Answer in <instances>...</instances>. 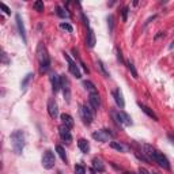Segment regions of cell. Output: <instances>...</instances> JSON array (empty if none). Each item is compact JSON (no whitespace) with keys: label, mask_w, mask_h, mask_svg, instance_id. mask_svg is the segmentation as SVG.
Listing matches in <instances>:
<instances>
[{"label":"cell","mask_w":174,"mask_h":174,"mask_svg":"<svg viewBox=\"0 0 174 174\" xmlns=\"http://www.w3.org/2000/svg\"><path fill=\"white\" fill-rule=\"evenodd\" d=\"M57 15L60 18H65V17H68V13H67V11H64V8H63V7H57Z\"/></svg>","instance_id":"f1b7e54d"},{"label":"cell","mask_w":174,"mask_h":174,"mask_svg":"<svg viewBox=\"0 0 174 174\" xmlns=\"http://www.w3.org/2000/svg\"><path fill=\"white\" fill-rule=\"evenodd\" d=\"M116 53H117V60H118L121 64H124V58H122V53H121L120 48H117V49H116Z\"/></svg>","instance_id":"4dcf8cb0"},{"label":"cell","mask_w":174,"mask_h":174,"mask_svg":"<svg viewBox=\"0 0 174 174\" xmlns=\"http://www.w3.org/2000/svg\"><path fill=\"white\" fill-rule=\"evenodd\" d=\"M155 174H158V173H155Z\"/></svg>","instance_id":"60d3db41"},{"label":"cell","mask_w":174,"mask_h":174,"mask_svg":"<svg viewBox=\"0 0 174 174\" xmlns=\"http://www.w3.org/2000/svg\"><path fill=\"white\" fill-rule=\"evenodd\" d=\"M125 174H135V173H132V171H131V173H125Z\"/></svg>","instance_id":"ab89813d"},{"label":"cell","mask_w":174,"mask_h":174,"mask_svg":"<svg viewBox=\"0 0 174 174\" xmlns=\"http://www.w3.org/2000/svg\"><path fill=\"white\" fill-rule=\"evenodd\" d=\"M110 147H112V148H114V150H117V151H121V152L125 150L124 145L120 144V143H117V141H110Z\"/></svg>","instance_id":"d4e9b609"},{"label":"cell","mask_w":174,"mask_h":174,"mask_svg":"<svg viewBox=\"0 0 174 174\" xmlns=\"http://www.w3.org/2000/svg\"><path fill=\"white\" fill-rule=\"evenodd\" d=\"M121 17H122V22H127V19H128V7H124V8H122Z\"/></svg>","instance_id":"f546056e"},{"label":"cell","mask_w":174,"mask_h":174,"mask_svg":"<svg viewBox=\"0 0 174 174\" xmlns=\"http://www.w3.org/2000/svg\"><path fill=\"white\" fill-rule=\"evenodd\" d=\"M163 37H165V31H159V33H158L157 35L154 37V40H155V41H158L159 38H163Z\"/></svg>","instance_id":"e575fe53"},{"label":"cell","mask_w":174,"mask_h":174,"mask_svg":"<svg viewBox=\"0 0 174 174\" xmlns=\"http://www.w3.org/2000/svg\"><path fill=\"white\" fill-rule=\"evenodd\" d=\"M58 133H60V137H61L64 141H67V143H71V140H72V135H71V131L68 127H65V125H61L60 128H58Z\"/></svg>","instance_id":"5bb4252c"},{"label":"cell","mask_w":174,"mask_h":174,"mask_svg":"<svg viewBox=\"0 0 174 174\" xmlns=\"http://www.w3.org/2000/svg\"><path fill=\"white\" fill-rule=\"evenodd\" d=\"M112 116L114 117L116 122H118V124H122V125H125V127L132 125V120H131V117H129L125 112H118V113L112 112Z\"/></svg>","instance_id":"8992f818"},{"label":"cell","mask_w":174,"mask_h":174,"mask_svg":"<svg viewBox=\"0 0 174 174\" xmlns=\"http://www.w3.org/2000/svg\"><path fill=\"white\" fill-rule=\"evenodd\" d=\"M48 113L52 118H57L58 116V106L57 102L54 101V98H49L48 100Z\"/></svg>","instance_id":"30bf717a"},{"label":"cell","mask_w":174,"mask_h":174,"mask_svg":"<svg viewBox=\"0 0 174 174\" xmlns=\"http://www.w3.org/2000/svg\"><path fill=\"white\" fill-rule=\"evenodd\" d=\"M56 151H57L58 157L61 158L63 162H67V154H65V150L63 148L61 145H56Z\"/></svg>","instance_id":"603a6c76"},{"label":"cell","mask_w":174,"mask_h":174,"mask_svg":"<svg viewBox=\"0 0 174 174\" xmlns=\"http://www.w3.org/2000/svg\"><path fill=\"white\" fill-rule=\"evenodd\" d=\"M61 88H63V94H64V100L68 104L71 101V90H70V83H68V79L65 78V75L61 76Z\"/></svg>","instance_id":"9c48e42d"},{"label":"cell","mask_w":174,"mask_h":174,"mask_svg":"<svg viewBox=\"0 0 174 174\" xmlns=\"http://www.w3.org/2000/svg\"><path fill=\"white\" fill-rule=\"evenodd\" d=\"M82 19H83V23H84V26H86V27H88V26H90V23H88V19H87V17L84 15V13H82Z\"/></svg>","instance_id":"836d02e7"},{"label":"cell","mask_w":174,"mask_h":174,"mask_svg":"<svg viewBox=\"0 0 174 174\" xmlns=\"http://www.w3.org/2000/svg\"><path fill=\"white\" fill-rule=\"evenodd\" d=\"M127 65H128L129 71L132 72V76H133L135 79H136V78H137V71H136V68H135V65H133V63L128 61V63H127Z\"/></svg>","instance_id":"484cf974"},{"label":"cell","mask_w":174,"mask_h":174,"mask_svg":"<svg viewBox=\"0 0 174 174\" xmlns=\"http://www.w3.org/2000/svg\"><path fill=\"white\" fill-rule=\"evenodd\" d=\"M80 113H82V117L86 124H91L93 120H94V113L95 110L91 108V106H87V105H82L80 108Z\"/></svg>","instance_id":"5b68a950"},{"label":"cell","mask_w":174,"mask_h":174,"mask_svg":"<svg viewBox=\"0 0 174 174\" xmlns=\"http://www.w3.org/2000/svg\"><path fill=\"white\" fill-rule=\"evenodd\" d=\"M139 174H150V173H148V170H147V169L140 167V169H139Z\"/></svg>","instance_id":"8d00e7d4"},{"label":"cell","mask_w":174,"mask_h":174,"mask_svg":"<svg viewBox=\"0 0 174 174\" xmlns=\"http://www.w3.org/2000/svg\"><path fill=\"white\" fill-rule=\"evenodd\" d=\"M93 167L95 169V171H100V173L105 171V165L102 163V161H101L100 158H94L93 159Z\"/></svg>","instance_id":"ffe728a7"},{"label":"cell","mask_w":174,"mask_h":174,"mask_svg":"<svg viewBox=\"0 0 174 174\" xmlns=\"http://www.w3.org/2000/svg\"><path fill=\"white\" fill-rule=\"evenodd\" d=\"M167 137H169V140L174 144V133H167Z\"/></svg>","instance_id":"74e56055"},{"label":"cell","mask_w":174,"mask_h":174,"mask_svg":"<svg viewBox=\"0 0 174 174\" xmlns=\"http://www.w3.org/2000/svg\"><path fill=\"white\" fill-rule=\"evenodd\" d=\"M30 78H31V74H29V75H27V76H26V78H25V80L22 82V88H25V87H26V84H27V82H29V80H30Z\"/></svg>","instance_id":"d6a6232c"},{"label":"cell","mask_w":174,"mask_h":174,"mask_svg":"<svg viewBox=\"0 0 174 174\" xmlns=\"http://www.w3.org/2000/svg\"><path fill=\"white\" fill-rule=\"evenodd\" d=\"M86 45L88 46V48H94V46H95V34H94L93 29H90V27H88V30H87Z\"/></svg>","instance_id":"2e32d148"},{"label":"cell","mask_w":174,"mask_h":174,"mask_svg":"<svg viewBox=\"0 0 174 174\" xmlns=\"http://www.w3.org/2000/svg\"><path fill=\"white\" fill-rule=\"evenodd\" d=\"M78 147L80 148V151L84 152V154L90 151V144H88V141H87L86 139H79L78 140Z\"/></svg>","instance_id":"d6986e66"},{"label":"cell","mask_w":174,"mask_h":174,"mask_svg":"<svg viewBox=\"0 0 174 174\" xmlns=\"http://www.w3.org/2000/svg\"><path fill=\"white\" fill-rule=\"evenodd\" d=\"M169 48H170V49H174V41H173V42H171V45H170V46H169Z\"/></svg>","instance_id":"f35d334b"},{"label":"cell","mask_w":174,"mask_h":174,"mask_svg":"<svg viewBox=\"0 0 174 174\" xmlns=\"http://www.w3.org/2000/svg\"><path fill=\"white\" fill-rule=\"evenodd\" d=\"M151 161H155L158 165L163 167L166 170H170V162L169 159L161 152V151H158V150H154V154H152V159Z\"/></svg>","instance_id":"3957f363"},{"label":"cell","mask_w":174,"mask_h":174,"mask_svg":"<svg viewBox=\"0 0 174 174\" xmlns=\"http://www.w3.org/2000/svg\"><path fill=\"white\" fill-rule=\"evenodd\" d=\"M0 8L3 10V11H4V13L7 14V15H10V14H11V11H10V8H8V7H7V6L4 4V3H0Z\"/></svg>","instance_id":"1f68e13d"},{"label":"cell","mask_w":174,"mask_h":174,"mask_svg":"<svg viewBox=\"0 0 174 174\" xmlns=\"http://www.w3.org/2000/svg\"><path fill=\"white\" fill-rule=\"evenodd\" d=\"M75 174H86V169L83 165H76L75 166Z\"/></svg>","instance_id":"83f0119b"},{"label":"cell","mask_w":174,"mask_h":174,"mask_svg":"<svg viewBox=\"0 0 174 174\" xmlns=\"http://www.w3.org/2000/svg\"><path fill=\"white\" fill-rule=\"evenodd\" d=\"M83 86H84V88H86L87 91L90 93V94H94V93H98L97 91V87H95V84L93 82H90V80H84L83 82Z\"/></svg>","instance_id":"44dd1931"},{"label":"cell","mask_w":174,"mask_h":174,"mask_svg":"<svg viewBox=\"0 0 174 174\" xmlns=\"http://www.w3.org/2000/svg\"><path fill=\"white\" fill-rule=\"evenodd\" d=\"M113 98H114V101H116L117 106L120 109H124L125 106V101H124V97H122V93H121L120 87H117L116 90L113 91Z\"/></svg>","instance_id":"4fadbf2b"},{"label":"cell","mask_w":174,"mask_h":174,"mask_svg":"<svg viewBox=\"0 0 174 174\" xmlns=\"http://www.w3.org/2000/svg\"><path fill=\"white\" fill-rule=\"evenodd\" d=\"M37 56H38V61H40V71L42 74L48 72L50 68V57L48 54V50L42 44H40L37 48Z\"/></svg>","instance_id":"6da1fadb"},{"label":"cell","mask_w":174,"mask_h":174,"mask_svg":"<svg viewBox=\"0 0 174 174\" xmlns=\"http://www.w3.org/2000/svg\"><path fill=\"white\" fill-rule=\"evenodd\" d=\"M88 102H90V106L97 112V110L101 108V97H100V94H98V93L90 94V95H88Z\"/></svg>","instance_id":"8fae6325"},{"label":"cell","mask_w":174,"mask_h":174,"mask_svg":"<svg viewBox=\"0 0 174 174\" xmlns=\"http://www.w3.org/2000/svg\"><path fill=\"white\" fill-rule=\"evenodd\" d=\"M60 118H61V121H63V125H65V127H68V128H72L74 127V118L70 116V114H67V113H63L61 116H60Z\"/></svg>","instance_id":"ac0fdd59"},{"label":"cell","mask_w":174,"mask_h":174,"mask_svg":"<svg viewBox=\"0 0 174 174\" xmlns=\"http://www.w3.org/2000/svg\"><path fill=\"white\" fill-rule=\"evenodd\" d=\"M108 23H109V26H110V31H113V17L112 15L108 17Z\"/></svg>","instance_id":"d590c367"},{"label":"cell","mask_w":174,"mask_h":174,"mask_svg":"<svg viewBox=\"0 0 174 174\" xmlns=\"http://www.w3.org/2000/svg\"><path fill=\"white\" fill-rule=\"evenodd\" d=\"M60 27H61V29H64V30H67L68 33H72V31H74V27H72L70 23H67V22H63V23H60Z\"/></svg>","instance_id":"4316f807"},{"label":"cell","mask_w":174,"mask_h":174,"mask_svg":"<svg viewBox=\"0 0 174 174\" xmlns=\"http://www.w3.org/2000/svg\"><path fill=\"white\" fill-rule=\"evenodd\" d=\"M139 106H140L141 110H143V112H144L148 117H151V118H152L154 121H158V120H159V118H158V116L155 114V113H154L152 109H150L148 106H145V105H144V104H141V102H139Z\"/></svg>","instance_id":"e0dca14e"},{"label":"cell","mask_w":174,"mask_h":174,"mask_svg":"<svg viewBox=\"0 0 174 174\" xmlns=\"http://www.w3.org/2000/svg\"><path fill=\"white\" fill-rule=\"evenodd\" d=\"M33 7H34V10H35V11H38V13H42V11H44V8H45V6H44V1H41V0H37V1H34Z\"/></svg>","instance_id":"cb8c5ba5"},{"label":"cell","mask_w":174,"mask_h":174,"mask_svg":"<svg viewBox=\"0 0 174 174\" xmlns=\"http://www.w3.org/2000/svg\"><path fill=\"white\" fill-rule=\"evenodd\" d=\"M64 57H65V60L68 61V68H70V72L72 75H74L75 78H82V74H80V70H79V67L76 65V63L72 60V58L68 56L67 53H64Z\"/></svg>","instance_id":"ba28073f"},{"label":"cell","mask_w":174,"mask_h":174,"mask_svg":"<svg viewBox=\"0 0 174 174\" xmlns=\"http://www.w3.org/2000/svg\"><path fill=\"white\" fill-rule=\"evenodd\" d=\"M112 136H113V133L110 132V131H108V129H101V131H97V132L93 133V137H94L97 141H101V143L108 141Z\"/></svg>","instance_id":"52a82bcc"},{"label":"cell","mask_w":174,"mask_h":174,"mask_svg":"<svg viewBox=\"0 0 174 174\" xmlns=\"http://www.w3.org/2000/svg\"><path fill=\"white\" fill-rule=\"evenodd\" d=\"M54 163H56L54 154L50 150H46L45 152H44V155H42V166H44V169H46V170L53 169Z\"/></svg>","instance_id":"277c9868"},{"label":"cell","mask_w":174,"mask_h":174,"mask_svg":"<svg viewBox=\"0 0 174 174\" xmlns=\"http://www.w3.org/2000/svg\"><path fill=\"white\" fill-rule=\"evenodd\" d=\"M11 141H13V148L17 155H21L25 148V135L22 131H14L11 133Z\"/></svg>","instance_id":"7a4b0ae2"},{"label":"cell","mask_w":174,"mask_h":174,"mask_svg":"<svg viewBox=\"0 0 174 174\" xmlns=\"http://www.w3.org/2000/svg\"><path fill=\"white\" fill-rule=\"evenodd\" d=\"M50 83H52V91L54 94L58 93V90L61 88V78L57 74H52L50 75Z\"/></svg>","instance_id":"7c38bea8"},{"label":"cell","mask_w":174,"mask_h":174,"mask_svg":"<svg viewBox=\"0 0 174 174\" xmlns=\"http://www.w3.org/2000/svg\"><path fill=\"white\" fill-rule=\"evenodd\" d=\"M97 68L101 71V74L104 75L105 78H109V76H110V75H109V72H108V70L105 68V64L101 61V60H98V61H97Z\"/></svg>","instance_id":"7402d4cb"},{"label":"cell","mask_w":174,"mask_h":174,"mask_svg":"<svg viewBox=\"0 0 174 174\" xmlns=\"http://www.w3.org/2000/svg\"><path fill=\"white\" fill-rule=\"evenodd\" d=\"M15 21H17V26H18V31H19V34H21L22 40H23V42L26 44V30H25V25H23V21H22V18L19 14H17V17H15Z\"/></svg>","instance_id":"9a60e30c"}]
</instances>
